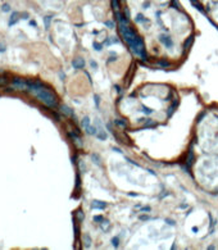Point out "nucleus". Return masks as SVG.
Returning a JSON list of instances; mask_svg holds the SVG:
<instances>
[{"label":"nucleus","instance_id":"f257e3e1","mask_svg":"<svg viewBox=\"0 0 218 250\" xmlns=\"http://www.w3.org/2000/svg\"><path fill=\"white\" fill-rule=\"evenodd\" d=\"M118 19H119V27H121V34L122 36L125 37L126 43L128 44V46L131 48L132 53L136 54L139 58L141 59H145L146 58V53H145V46H144V43L143 40L136 35V32L131 29V27L128 26L127 21L123 19L119 14H118Z\"/></svg>","mask_w":218,"mask_h":250},{"label":"nucleus","instance_id":"f03ea898","mask_svg":"<svg viewBox=\"0 0 218 250\" xmlns=\"http://www.w3.org/2000/svg\"><path fill=\"white\" fill-rule=\"evenodd\" d=\"M36 98L44 103L46 107L49 108H55L58 105V99L57 96L54 95V92H51L49 89H46L45 86H40V87H34L30 90Z\"/></svg>","mask_w":218,"mask_h":250},{"label":"nucleus","instance_id":"7ed1b4c3","mask_svg":"<svg viewBox=\"0 0 218 250\" xmlns=\"http://www.w3.org/2000/svg\"><path fill=\"white\" fill-rule=\"evenodd\" d=\"M13 86H14L16 89H18V90H22V91H26V90L30 91V89H31L30 81L22 80V78H14V80H13Z\"/></svg>","mask_w":218,"mask_h":250},{"label":"nucleus","instance_id":"20e7f679","mask_svg":"<svg viewBox=\"0 0 218 250\" xmlns=\"http://www.w3.org/2000/svg\"><path fill=\"white\" fill-rule=\"evenodd\" d=\"M84 60L82 59H76V60H73V67L75 68H81V67H84Z\"/></svg>","mask_w":218,"mask_h":250},{"label":"nucleus","instance_id":"39448f33","mask_svg":"<svg viewBox=\"0 0 218 250\" xmlns=\"http://www.w3.org/2000/svg\"><path fill=\"white\" fill-rule=\"evenodd\" d=\"M17 18H18V13H13L12 17H10V21H9V26H13V24H14L16 21H17Z\"/></svg>","mask_w":218,"mask_h":250},{"label":"nucleus","instance_id":"423d86ee","mask_svg":"<svg viewBox=\"0 0 218 250\" xmlns=\"http://www.w3.org/2000/svg\"><path fill=\"white\" fill-rule=\"evenodd\" d=\"M62 112H63L64 114H67V116H72L71 109H70V108H67L65 105H63V107H62Z\"/></svg>","mask_w":218,"mask_h":250},{"label":"nucleus","instance_id":"0eeeda50","mask_svg":"<svg viewBox=\"0 0 218 250\" xmlns=\"http://www.w3.org/2000/svg\"><path fill=\"white\" fill-rule=\"evenodd\" d=\"M2 9H3V12H9V10H10V7H9V4H4Z\"/></svg>","mask_w":218,"mask_h":250},{"label":"nucleus","instance_id":"6e6552de","mask_svg":"<svg viewBox=\"0 0 218 250\" xmlns=\"http://www.w3.org/2000/svg\"><path fill=\"white\" fill-rule=\"evenodd\" d=\"M5 49H7V46H5L3 43H0V53H4Z\"/></svg>","mask_w":218,"mask_h":250},{"label":"nucleus","instance_id":"1a4fd4ad","mask_svg":"<svg viewBox=\"0 0 218 250\" xmlns=\"http://www.w3.org/2000/svg\"><path fill=\"white\" fill-rule=\"evenodd\" d=\"M49 23H50V17H45V27L46 29L49 27Z\"/></svg>","mask_w":218,"mask_h":250},{"label":"nucleus","instance_id":"9d476101","mask_svg":"<svg viewBox=\"0 0 218 250\" xmlns=\"http://www.w3.org/2000/svg\"><path fill=\"white\" fill-rule=\"evenodd\" d=\"M7 82V80H4V78H0V85H3V83H5Z\"/></svg>","mask_w":218,"mask_h":250}]
</instances>
